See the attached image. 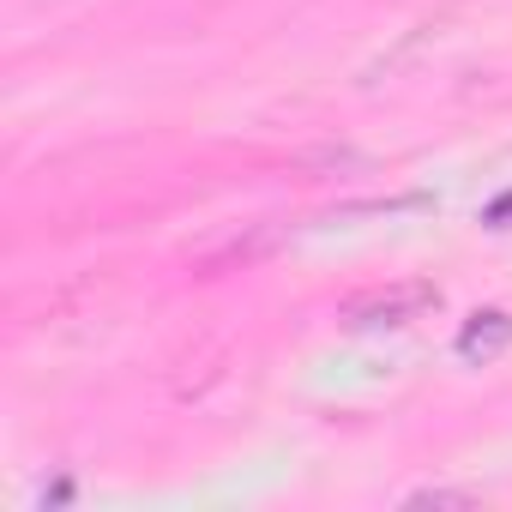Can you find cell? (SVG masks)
Returning <instances> with one entry per match:
<instances>
[{
  "mask_svg": "<svg viewBox=\"0 0 512 512\" xmlns=\"http://www.w3.org/2000/svg\"><path fill=\"white\" fill-rule=\"evenodd\" d=\"M434 302H440V296H434L428 284H404V290H380V296L350 302L344 320H350V326H404V320H416V314L434 308Z\"/></svg>",
  "mask_w": 512,
  "mask_h": 512,
  "instance_id": "cell-1",
  "label": "cell"
},
{
  "mask_svg": "<svg viewBox=\"0 0 512 512\" xmlns=\"http://www.w3.org/2000/svg\"><path fill=\"white\" fill-rule=\"evenodd\" d=\"M470 494H446V488H422L416 494V506H464Z\"/></svg>",
  "mask_w": 512,
  "mask_h": 512,
  "instance_id": "cell-2",
  "label": "cell"
}]
</instances>
